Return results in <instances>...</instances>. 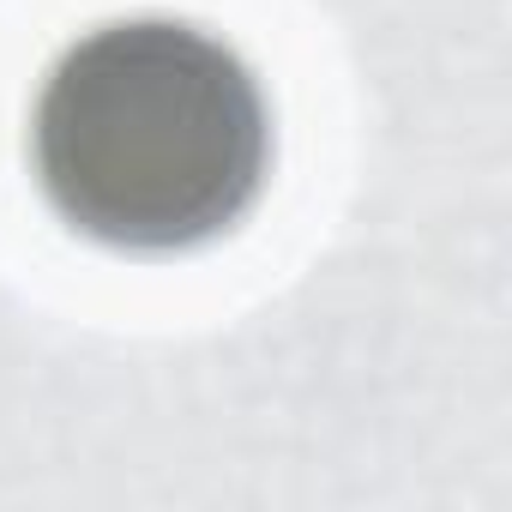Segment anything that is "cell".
<instances>
[{
  "label": "cell",
  "mask_w": 512,
  "mask_h": 512,
  "mask_svg": "<svg viewBox=\"0 0 512 512\" xmlns=\"http://www.w3.org/2000/svg\"><path fill=\"white\" fill-rule=\"evenodd\" d=\"M31 175L49 211L109 253H193L235 229L272 175L266 85L193 19L91 25L37 85Z\"/></svg>",
  "instance_id": "6da1fadb"
}]
</instances>
